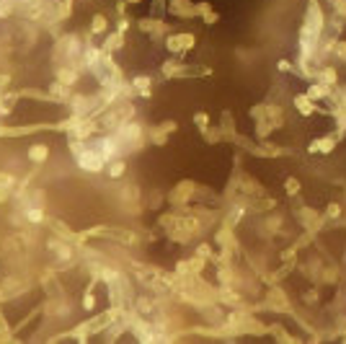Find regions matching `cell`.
I'll list each match as a JSON object with an SVG mask.
<instances>
[{
	"mask_svg": "<svg viewBox=\"0 0 346 344\" xmlns=\"http://www.w3.org/2000/svg\"><path fill=\"white\" fill-rule=\"evenodd\" d=\"M310 99H321V96H326V88H321V86H315V88H310V93H307Z\"/></svg>",
	"mask_w": 346,
	"mask_h": 344,
	"instance_id": "1",
	"label": "cell"
}]
</instances>
